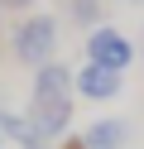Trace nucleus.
Returning <instances> with one entry per match:
<instances>
[{"label":"nucleus","mask_w":144,"mask_h":149,"mask_svg":"<svg viewBox=\"0 0 144 149\" xmlns=\"http://www.w3.org/2000/svg\"><path fill=\"white\" fill-rule=\"evenodd\" d=\"M120 87H125V72L96 68V63H82V68H77V96L82 101H115Z\"/></svg>","instance_id":"obj_4"},{"label":"nucleus","mask_w":144,"mask_h":149,"mask_svg":"<svg viewBox=\"0 0 144 149\" xmlns=\"http://www.w3.org/2000/svg\"><path fill=\"white\" fill-rule=\"evenodd\" d=\"M130 120L125 116H101V120H91V125L82 130V139H86V149H130Z\"/></svg>","instance_id":"obj_5"},{"label":"nucleus","mask_w":144,"mask_h":149,"mask_svg":"<svg viewBox=\"0 0 144 149\" xmlns=\"http://www.w3.org/2000/svg\"><path fill=\"white\" fill-rule=\"evenodd\" d=\"M10 53H15L24 68H43L58 53V19L53 15H24V19L10 29Z\"/></svg>","instance_id":"obj_2"},{"label":"nucleus","mask_w":144,"mask_h":149,"mask_svg":"<svg viewBox=\"0 0 144 149\" xmlns=\"http://www.w3.org/2000/svg\"><path fill=\"white\" fill-rule=\"evenodd\" d=\"M72 96H77V72L67 63H43L34 68V82H29V106H24V120L48 139H67V120H72Z\"/></svg>","instance_id":"obj_1"},{"label":"nucleus","mask_w":144,"mask_h":149,"mask_svg":"<svg viewBox=\"0 0 144 149\" xmlns=\"http://www.w3.org/2000/svg\"><path fill=\"white\" fill-rule=\"evenodd\" d=\"M86 63L111 68V72H125V68L134 63V43L125 39L115 24H96V29L86 34Z\"/></svg>","instance_id":"obj_3"},{"label":"nucleus","mask_w":144,"mask_h":149,"mask_svg":"<svg viewBox=\"0 0 144 149\" xmlns=\"http://www.w3.org/2000/svg\"><path fill=\"white\" fill-rule=\"evenodd\" d=\"M67 19H72V24H82V29L86 34H91L96 29V24H101V0H67Z\"/></svg>","instance_id":"obj_6"},{"label":"nucleus","mask_w":144,"mask_h":149,"mask_svg":"<svg viewBox=\"0 0 144 149\" xmlns=\"http://www.w3.org/2000/svg\"><path fill=\"white\" fill-rule=\"evenodd\" d=\"M0 29H5V10H0Z\"/></svg>","instance_id":"obj_10"},{"label":"nucleus","mask_w":144,"mask_h":149,"mask_svg":"<svg viewBox=\"0 0 144 149\" xmlns=\"http://www.w3.org/2000/svg\"><path fill=\"white\" fill-rule=\"evenodd\" d=\"M29 5H38V0H0V10H29Z\"/></svg>","instance_id":"obj_8"},{"label":"nucleus","mask_w":144,"mask_h":149,"mask_svg":"<svg viewBox=\"0 0 144 149\" xmlns=\"http://www.w3.org/2000/svg\"><path fill=\"white\" fill-rule=\"evenodd\" d=\"M0 149H10V139H5V135H0Z\"/></svg>","instance_id":"obj_9"},{"label":"nucleus","mask_w":144,"mask_h":149,"mask_svg":"<svg viewBox=\"0 0 144 149\" xmlns=\"http://www.w3.org/2000/svg\"><path fill=\"white\" fill-rule=\"evenodd\" d=\"M53 149H86V139H82V135H72V139H58Z\"/></svg>","instance_id":"obj_7"}]
</instances>
